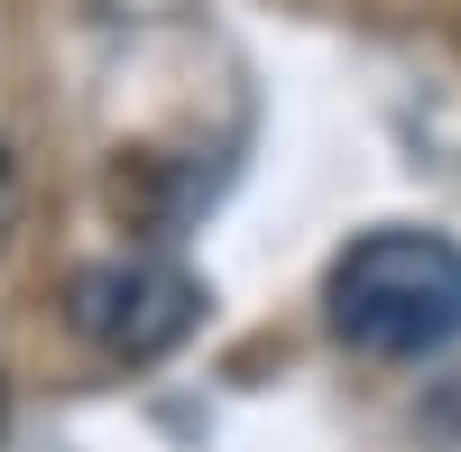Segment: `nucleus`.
Listing matches in <instances>:
<instances>
[{
  "instance_id": "f257e3e1",
  "label": "nucleus",
  "mask_w": 461,
  "mask_h": 452,
  "mask_svg": "<svg viewBox=\"0 0 461 452\" xmlns=\"http://www.w3.org/2000/svg\"><path fill=\"white\" fill-rule=\"evenodd\" d=\"M332 342L360 360H434L461 342V240L443 231H369L323 277Z\"/></svg>"
},
{
  "instance_id": "f03ea898",
  "label": "nucleus",
  "mask_w": 461,
  "mask_h": 452,
  "mask_svg": "<svg viewBox=\"0 0 461 452\" xmlns=\"http://www.w3.org/2000/svg\"><path fill=\"white\" fill-rule=\"evenodd\" d=\"M65 314H74V332L102 351V360H121V369H148V360H167L185 332H194V314H203V286L176 268V258H148V249H130V258H93L84 277L65 286Z\"/></svg>"
}]
</instances>
